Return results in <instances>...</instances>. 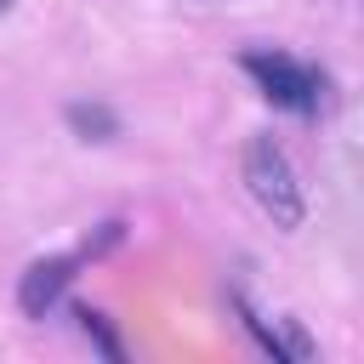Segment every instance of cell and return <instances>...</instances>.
I'll use <instances>...</instances> for the list:
<instances>
[{"label": "cell", "instance_id": "obj_1", "mask_svg": "<svg viewBox=\"0 0 364 364\" xmlns=\"http://www.w3.org/2000/svg\"><path fill=\"white\" fill-rule=\"evenodd\" d=\"M245 188H250L256 210L273 228H284V233L301 228L307 199H301V182H296V171H290V159H284V148L273 136H250L245 142Z\"/></svg>", "mask_w": 364, "mask_h": 364}, {"label": "cell", "instance_id": "obj_5", "mask_svg": "<svg viewBox=\"0 0 364 364\" xmlns=\"http://www.w3.org/2000/svg\"><path fill=\"white\" fill-rule=\"evenodd\" d=\"M6 11H11V0H0V17H6Z\"/></svg>", "mask_w": 364, "mask_h": 364}, {"label": "cell", "instance_id": "obj_3", "mask_svg": "<svg viewBox=\"0 0 364 364\" xmlns=\"http://www.w3.org/2000/svg\"><path fill=\"white\" fill-rule=\"evenodd\" d=\"M68 279H74V256L34 262V267L23 273V284H17V307H23L28 318H46V313H51V301L68 290Z\"/></svg>", "mask_w": 364, "mask_h": 364}, {"label": "cell", "instance_id": "obj_2", "mask_svg": "<svg viewBox=\"0 0 364 364\" xmlns=\"http://www.w3.org/2000/svg\"><path fill=\"white\" fill-rule=\"evenodd\" d=\"M245 74H250L279 108H296V114L318 108V97H324V74H313L307 63H296V57H284V51H250V57H245Z\"/></svg>", "mask_w": 364, "mask_h": 364}, {"label": "cell", "instance_id": "obj_4", "mask_svg": "<svg viewBox=\"0 0 364 364\" xmlns=\"http://www.w3.org/2000/svg\"><path fill=\"white\" fill-rule=\"evenodd\" d=\"M68 119H74L85 136H91V131H97V136H108V131H114V119H108L102 108H68Z\"/></svg>", "mask_w": 364, "mask_h": 364}]
</instances>
